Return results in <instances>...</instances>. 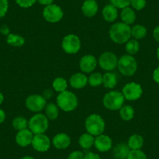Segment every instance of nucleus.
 Returning a JSON list of instances; mask_svg holds the SVG:
<instances>
[{"label":"nucleus","mask_w":159,"mask_h":159,"mask_svg":"<svg viewBox=\"0 0 159 159\" xmlns=\"http://www.w3.org/2000/svg\"><path fill=\"white\" fill-rule=\"evenodd\" d=\"M109 37L116 44L126 43L131 37V27L123 22L116 23L110 27Z\"/></svg>","instance_id":"obj_1"},{"label":"nucleus","mask_w":159,"mask_h":159,"mask_svg":"<svg viewBox=\"0 0 159 159\" xmlns=\"http://www.w3.org/2000/svg\"><path fill=\"white\" fill-rule=\"evenodd\" d=\"M85 128L88 134L97 137L105 131V120L99 115L91 114L85 120Z\"/></svg>","instance_id":"obj_2"},{"label":"nucleus","mask_w":159,"mask_h":159,"mask_svg":"<svg viewBox=\"0 0 159 159\" xmlns=\"http://www.w3.org/2000/svg\"><path fill=\"white\" fill-rule=\"evenodd\" d=\"M57 105L62 111H72L78 105V99L76 96L73 92L69 91H65L59 93L56 98Z\"/></svg>","instance_id":"obj_3"},{"label":"nucleus","mask_w":159,"mask_h":159,"mask_svg":"<svg viewBox=\"0 0 159 159\" xmlns=\"http://www.w3.org/2000/svg\"><path fill=\"white\" fill-rule=\"evenodd\" d=\"M117 67L119 71L123 76H134L137 70V60L130 55H124L118 60Z\"/></svg>","instance_id":"obj_4"},{"label":"nucleus","mask_w":159,"mask_h":159,"mask_svg":"<svg viewBox=\"0 0 159 159\" xmlns=\"http://www.w3.org/2000/svg\"><path fill=\"white\" fill-rule=\"evenodd\" d=\"M125 98L123 93L117 91H111L105 94L103 98V105L106 108L112 111L119 110L123 106Z\"/></svg>","instance_id":"obj_5"},{"label":"nucleus","mask_w":159,"mask_h":159,"mask_svg":"<svg viewBox=\"0 0 159 159\" xmlns=\"http://www.w3.org/2000/svg\"><path fill=\"white\" fill-rule=\"evenodd\" d=\"M49 123L46 116L38 113L32 116L30 121L28 122V128L34 134H45L48 129Z\"/></svg>","instance_id":"obj_6"},{"label":"nucleus","mask_w":159,"mask_h":159,"mask_svg":"<svg viewBox=\"0 0 159 159\" xmlns=\"http://www.w3.org/2000/svg\"><path fill=\"white\" fill-rule=\"evenodd\" d=\"M62 47L64 52L67 54H75L80 49L81 42L76 35L68 34L62 39Z\"/></svg>","instance_id":"obj_7"},{"label":"nucleus","mask_w":159,"mask_h":159,"mask_svg":"<svg viewBox=\"0 0 159 159\" xmlns=\"http://www.w3.org/2000/svg\"><path fill=\"white\" fill-rule=\"evenodd\" d=\"M43 16L49 23H57L63 17V11L56 4L46 6L43 10Z\"/></svg>","instance_id":"obj_8"},{"label":"nucleus","mask_w":159,"mask_h":159,"mask_svg":"<svg viewBox=\"0 0 159 159\" xmlns=\"http://www.w3.org/2000/svg\"><path fill=\"white\" fill-rule=\"evenodd\" d=\"M123 94L125 99L128 101H136L138 100L141 97L143 94V89L140 84L135 83V82H130L128 83L123 87Z\"/></svg>","instance_id":"obj_9"},{"label":"nucleus","mask_w":159,"mask_h":159,"mask_svg":"<svg viewBox=\"0 0 159 159\" xmlns=\"http://www.w3.org/2000/svg\"><path fill=\"white\" fill-rule=\"evenodd\" d=\"M46 105V99L39 94H31L26 99V106L33 112H40L45 108Z\"/></svg>","instance_id":"obj_10"},{"label":"nucleus","mask_w":159,"mask_h":159,"mask_svg":"<svg viewBox=\"0 0 159 159\" xmlns=\"http://www.w3.org/2000/svg\"><path fill=\"white\" fill-rule=\"evenodd\" d=\"M117 56L111 52H105L102 53L99 57V66L101 68L106 71H111L117 67Z\"/></svg>","instance_id":"obj_11"},{"label":"nucleus","mask_w":159,"mask_h":159,"mask_svg":"<svg viewBox=\"0 0 159 159\" xmlns=\"http://www.w3.org/2000/svg\"><path fill=\"white\" fill-rule=\"evenodd\" d=\"M31 145L35 151L38 152H45L50 148L51 141L48 136L45 134H35L34 135Z\"/></svg>","instance_id":"obj_12"},{"label":"nucleus","mask_w":159,"mask_h":159,"mask_svg":"<svg viewBox=\"0 0 159 159\" xmlns=\"http://www.w3.org/2000/svg\"><path fill=\"white\" fill-rule=\"evenodd\" d=\"M97 59L92 55H86L83 56L80 61V68L82 72L90 73L95 70L97 66Z\"/></svg>","instance_id":"obj_13"},{"label":"nucleus","mask_w":159,"mask_h":159,"mask_svg":"<svg viewBox=\"0 0 159 159\" xmlns=\"http://www.w3.org/2000/svg\"><path fill=\"white\" fill-rule=\"evenodd\" d=\"M94 147L101 152H106L111 150L112 147V140L108 136L101 134L94 138Z\"/></svg>","instance_id":"obj_14"},{"label":"nucleus","mask_w":159,"mask_h":159,"mask_svg":"<svg viewBox=\"0 0 159 159\" xmlns=\"http://www.w3.org/2000/svg\"><path fill=\"white\" fill-rule=\"evenodd\" d=\"M34 134L29 129H24L18 131L16 135V142L19 146L25 148L31 144Z\"/></svg>","instance_id":"obj_15"},{"label":"nucleus","mask_w":159,"mask_h":159,"mask_svg":"<svg viewBox=\"0 0 159 159\" xmlns=\"http://www.w3.org/2000/svg\"><path fill=\"white\" fill-rule=\"evenodd\" d=\"M71 143V140L69 135L64 133L58 134L53 137L52 143L54 147L57 149L63 150L68 148Z\"/></svg>","instance_id":"obj_16"},{"label":"nucleus","mask_w":159,"mask_h":159,"mask_svg":"<svg viewBox=\"0 0 159 159\" xmlns=\"http://www.w3.org/2000/svg\"><path fill=\"white\" fill-rule=\"evenodd\" d=\"M88 83V78L84 73H76L73 74L70 79V84L71 87L75 89L84 88Z\"/></svg>","instance_id":"obj_17"},{"label":"nucleus","mask_w":159,"mask_h":159,"mask_svg":"<svg viewBox=\"0 0 159 159\" xmlns=\"http://www.w3.org/2000/svg\"><path fill=\"white\" fill-rule=\"evenodd\" d=\"M98 10V5L95 0H85L82 5V12L84 16L92 17L95 16Z\"/></svg>","instance_id":"obj_18"},{"label":"nucleus","mask_w":159,"mask_h":159,"mask_svg":"<svg viewBox=\"0 0 159 159\" xmlns=\"http://www.w3.org/2000/svg\"><path fill=\"white\" fill-rule=\"evenodd\" d=\"M102 16L107 22H114L118 17V10L112 4H108L102 10Z\"/></svg>","instance_id":"obj_19"},{"label":"nucleus","mask_w":159,"mask_h":159,"mask_svg":"<svg viewBox=\"0 0 159 159\" xmlns=\"http://www.w3.org/2000/svg\"><path fill=\"white\" fill-rule=\"evenodd\" d=\"M120 16H121L122 21L128 25L134 24L136 20V17H137L135 11L129 7L122 9Z\"/></svg>","instance_id":"obj_20"},{"label":"nucleus","mask_w":159,"mask_h":159,"mask_svg":"<svg viewBox=\"0 0 159 159\" xmlns=\"http://www.w3.org/2000/svg\"><path fill=\"white\" fill-rule=\"evenodd\" d=\"M130 149L127 144L120 143L115 147L113 150V154L116 159H127Z\"/></svg>","instance_id":"obj_21"},{"label":"nucleus","mask_w":159,"mask_h":159,"mask_svg":"<svg viewBox=\"0 0 159 159\" xmlns=\"http://www.w3.org/2000/svg\"><path fill=\"white\" fill-rule=\"evenodd\" d=\"M127 145L130 150H140L143 145V138L139 134H133L128 140Z\"/></svg>","instance_id":"obj_22"},{"label":"nucleus","mask_w":159,"mask_h":159,"mask_svg":"<svg viewBox=\"0 0 159 159\" xmlns=\"http://www.w3.org/2000/svg\"><path fill=\"white\" fill-rule=\"evenodd\" d=\"M94 136L88 133L82 134L79 138V144L82 148L85 150H88L94 145Z\"/></svg>","instance_id":"obj_23"},{"label":"nucleus","mask_w":159,"mask_h":159,"mask_svg":"<svg viewBox=\"0 0 159 159\" xmlns=\"http://www.w3.org/2000/svg\"><path fill=\"white\" fill-rule=\"evenodd\" d=\"M104 86L108 89H112L116 87L117 84V76L115 73L111 72H107L103 75V82Z\"/></svg>","instance_id":"obj_24"},{"label":"nucleus","mask_w":159,"mask_h":159,"mask_svg":"<svg viewBox=\"0 0 159 159\" xmlns=\"http://www.w3.org/2000/svg\"><path fill=\"white\" fill-rule=\"evenodd\" d=\"M7 42L9 45L14 47H22L25 43V39L22 36L15 34H10L7 35Z\"/></svg>","instance_id":"obj_25"},{"label":"nucleus","mask_w":159,"mask_h":159,"mask_svg":"<svg viewBox=\"0 0 159 159\" xmlns=\"http://www.w3.org/2000/svg\"><path fill=\"white\" fill-rule=\"evenodd\" d=\"M119 116L125 121H129L134 116V109L129 105H123L119 109Z\"/></svg>","instance_id":"obj_26"},{"label":"nucleus","mask_w":159,"mask_h":159,"mask_svg":"<svg viewBox=\"0 0 159 159\" xmlns=\"http://www.w3.org/2000/svg\"><path fill=\"white\" fill-rule=\"evenodd\" d=\"M147 32V28L144 26L137 24L131 28V36L134 37L136 40L142 39L146 37Z\"/></svg>","instance_id":"obj_27"},{"label":"nucleus","mask_w":159,"mask_h":159,"mask_svg":"<svg viewBox=\"0 0 159 159\" xmlns=\"http://www.w3.org/2000/svg\"><path fill=\"white\" fill-rule=\"evenodd\" d=\"M45 115L46 117L50 120H55L59 116V109L58 107L53 103L47 104L45 106Z\"/></svg>","instance_id":"obj_28"},{"label":"nucleus","mask_w":159,"mask_h":159,"mask_svg":"<svg viewBox=\"0 0 159 159\" xmlns=\"http://www.w3.org/2000/svg\"><path fill=\"white\" fill-rule=\"evenodd\" d=\"M52 88L56 92H63L66 91L67 88V82L64 78L57 77L54 80L52 83Z\"/></svg>","instance_id":"obj_29"},{"label":"nucleus","mask_w":159,"mask_h":159,"mask_svg":"<svg viewBox=\"0 0 159 159\" xmlns=\"http://www.w3.org/2000/svg\"><path fill=\"white\" fill-rule=\"evenodd\" d=\"M13 126L17 131L27 129L28 121H27L26 118L23 117V116H18V117H16L13 120Z\"/></svg>","instance_id":"obj_30"},{"label":"nucleus","mask_w":159,"mask_h":159,"mask_svg":"<svg viewBox=\"0 0 159 159\" xmlns=\"http://www.w3.org/2000/svg\"><path fill=\"white\" fill-rule=\"evenodd\" d=\"M140 49V44L136 39L129 40L126 44V50L127 52L128 55H135L136 53L138 52Z\"/></svg>","instance_id":"obj_31"},{"label":"nucleus","mask_w":159,"mask_h":159,"mask_svg":"<svg viewBox=\"0 0 159 159\" xmlns=\"http://www.w3.org/2000/svg\"><path fill=\"white\" fill-rule=\"evenodd\" d=\"M103 82V76L100 73H94L88 78V83L91 87L100 86Z\"/></svg>","instance_id":"obj_32"},{"label":"nucleus","mask_w":159,"mask_h":159,"mask_svg":"<svg viewBox=\"0 0 159 159\" xmlns=\"http://www.w3.org/2000/svg\"><path fill=\"white\" fill-rule=\"evenodd\" d=\"M127 159H148V157L141 150H130Z\"/></svg>","instance_id":"obj_33"},{"label":"nucleus","mask_w":159,"mask_h":159,"mask_svg":"<svg viewBox=\"0 0 159 159\" xmlns=\"http://www.w3.org/2000/svg\"><path fill=\"white\" fill-rule=\"evenodd\" d=\"M110 2L117 9H123L129 7L131 0H110Z\"/></svg>","instance_id":"obj_34"},{"label":"nucleus","mask_w":159,"mask_h":159,"mask_svg":"<svg viewBox=\"0 0 159 159\" xmlns=\"http://www.w3.org/2000/svg\"><path fill=\"white\" fill-rule=\"evenodd\" d=\"M146 0H131L130 5L136 10H141L146 7Z\"/></svg>","instance_id":"obj_35"},{"label":"nucleus","mask_w":159,"mask_h":159,"mask_svg":"<svg viewBox=\"0 0 159 159\" xmlns=\"http://www.w3.org/2000/svg\"><path fill=\"white\" fill-rule=\"evenodd\" d=\"M9 8L8 0H0V18L6 16Z\"/></svg>","instance_id":"obj_36"},{"label":"nucleus","mask_w":159,"mask_h":159,"mask_svg":"<svg viewBox=\"0 0 159 159\" xmlns=\"http://www.w3.org/2000/svg\"><path fill=\"white\" fill-rule=\"evenodd\" d=\"M17 5L22 8H29L36 2L37 0H15Z\"/></svg>","instance_id":"obj_37"},{"label":"nucleus","mask_w":159,"mask_h":159,"mask_svg":"<svg viewBox=\"0 0 159 159\" xmlns=\"http://www.w3.org/2000/svg\"><path fill=\"white\" fill-rule=\"evenodd\" d=\"M84 154L82 151H74L70 153L68 156V159H84Z\"/></svg>","instance_id":"obj_38"},{"label":"nucleus","mask_w":159,"mask_h":159,"mask_svg":"<svg viewBox=\"0 0 159 159\" xmlns=\"http://www.w3.org/2000/svg\"><path fill=\"white\" fill-rule=\"evenodd\" d=\"M84 159H101L100 156L98 154L93 152H88L84 154Z\"/></svg>","instance_id":"obj_39"},{"label":"nucleus","mask_w":159,"mask_h":159,"mask_svg":"<svg viewBox=\"0 0 159 159\" xmlns=\"http://www.w3.org/2000/svg\"><path fill=\"white\" fill-rule=\"evenodd\" d=\"M153 80L159 84V66L156 68L153 72Z\"/></svg>","instance_id":"obj_40"},{"label":"nucleus","mask_w":159,"mask_h":159,"mask_svg":"<svg viewBox=\"0 0 159 159\" xmlns=\"http://www.w3.org/2000/svg\"><path fill=\"white\" fill-rule=\"evenodd\" d=\"M53 95V92L52 90L50 89H46L45 90V91L43 92V97L45 98V99H50Z\"/></svg>","instance_id":"obj_41"},{"label":"nucleus","mask_w":159,"mask_h":159,"mask_svg":"<svg viewBox=\"0 0 159 159\" xmlns=\"http://www.w3.org/2000/svg\"><path fill=\"white\" fill-rule=\"evenodd\" d=\"M153 37L155 41L159 43V26L156 27L153 30Z\"/></svg>","instance_id":"obj_42"},{"label":"nucleus","mask_w":159,"mask_h":159,"mask_svg":"<svg viewBox=\"0 0 159 159\" xmlns=\"http://www.w3.org/2000/svg\"><path fill=\"white\" fill-rule=\"evenodd\" d=\"M0 32L4 35H9L10 34V29L7 25H3L0 28Z\"/></svg>","instance_id":"obj_43"},{"label":"nucleus","mask_w":159,"mask_h":159,"mask_svg":"<svg viewBox=\"0 0 159 159\" xmlns=\"http://www.w3.org/2000/svg\"><path fill=\"white\" fill-rule=\"evenodd\" d=\"M38 2H39L41 5H43V6H48V5H51L52 4L53 1L54 0H37Z\"/></svg>","instance_id":"obj_44"},{"label":"nucleus","mask_w":159,"mask_h":159,"mask_svg":"<svg viewBox=\"0 0 159 159\" xmlns=\"http://www.w3.org/2000/svg\"><path fill=\"white\" fill-rule=\"evenodd\" d=\"M6 119V113L2 109L0 108V124L3 123Z\"/></svg>","instance_id":"obj_45"},{"label":"nucleus","mask_w":159,"mask_h":159,"mask_svg":"<svg viewBox=\"0 0 159 159\" xmlns=\"http://www.w3.org/2000/svg\"><path fill=\"white\" fill-rule=\"evenodd\" d=\"M4 101V96L2 94V92H0V105H2V103Z\"/></svg>","instance_id":"obj_46"},{"label":"nucleus","mask_w":159,"mask_h":159,"mask_svg":"<svg viewBox=\"0 0 159 159\" xmlns=\"http://www.w3.org/2000/svg\"><path fill=\"white\" fill-rule=\"evenodd\" d=\"M20 159H35L34 157H31V156H24V157H21Z\"/></svg>","instance_id":"obj_47"},{"label":"nucleus","mask_w":159,"mask_h":159,"mask_svg":"<svg viewBox=\"0 0 159 159\" xmlns=\"http://www.w3.org/2000/svg\"><path fill=\"white\" fill-rule=\"evenodd\" d=\"M157 58L159 61V46H158V48H157Z\"/></svg>","instance_id":"obj_48"}]
</instances>
